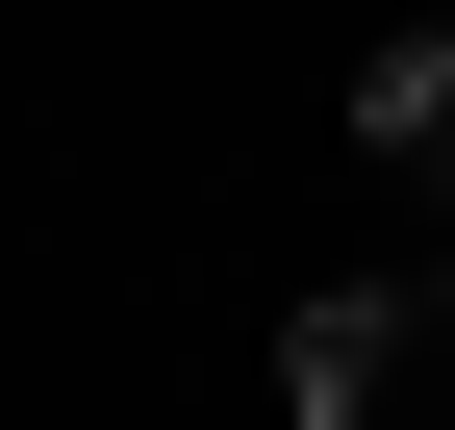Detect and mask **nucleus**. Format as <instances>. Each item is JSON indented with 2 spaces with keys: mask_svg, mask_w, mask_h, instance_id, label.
<instances>
[{
  "mask_svg": "<svg viewBox=\"0 0 455 430\" xmlns=\"http://www.w3.org/2000/svg\"><path fill=\"white\" fill-rule=\"evenodd\" d=\"M379 380H405V304H379V279H329L304 330H278V405H304V430H379Z\"/></svg>",
  "mask_w": 455,
  "mask_h": 430,
  "instance_id": "nucleus-1",
  "label": "nucleus"
},
{
  "mask_svg": "<svg viewBox=\"0 0 455 430\" xmlns=\"http://www.w3.org/2000/svg\"><path fill=\"white\" fill-rule=\"evenodd\" d=\"M355 127H379V152H430V178H455V26H405V51H379V76H355Z\"/></svg>",
  "mask_w": 455,
  "mask_h": 430,
  "instance_id": "nucleus-2",
  "label": "nucleus"
},
{
  "mask_svg": "<svg viewBox=\"0 0 455 430\" xmlns=\"http://www.w3.org/2000/svg\"><path fill=\"white\" fill-rule=\"evenodd\" d=\"M430 279H455V228H430Z\"/></svg>",
  "mask_w": 455,
  "mask_h": 430,
  "instance_id": "nucleus-3",
  "label": "nucleus"
}]
</instances>
